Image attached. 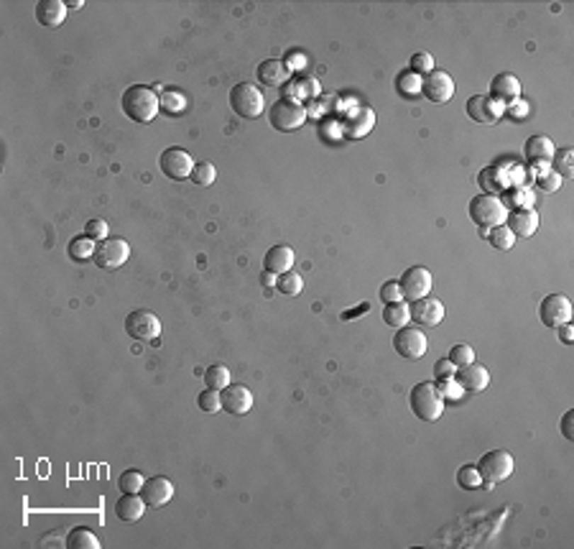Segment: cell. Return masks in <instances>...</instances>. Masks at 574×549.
Here are the masks:
<instances>
[{"label": "cell", "mask_w": 574, "mask_h": 549, "mask_svg": "<svg viewBox=\"0 0 574 549\" xmlns=\"http://www.w3.org/2000/svg\"><path fill=\"white\" fill-rule=\"evenodd\" d=\"M161 110V97L146 84H133L123 92V113L133 123H151Z\"/></svg>", "instance_id": "6da1fadb"}, {"label": "cell", "mask_w": 574, "mask_h": 549, "mask_svg": "<svg viewBox=\"0 0 574 549\" xmlns=\"http://www.w3.org/2000/svg\"><path fill=\"white\" fill-rule=\"evenodd\" d=\"M408 406L416 414V419L421 421H437L444 414V399L439 396V391L432 381L416 383L411 394H408Z\"/></svg>", "instance_id": "7a4b0ae2"}, {"label": "cell", "mask_w": 574, "mask_h": 549, "mask_svg": "<svg viewBox=\"0 0 574 549\" xmlns=\"http://www.w3.org/2000/svg\"><path fill=\"white\" fill-rule=\"evenodd\" d=\"M480 478H483V488H493V485L503 483L513 475L516 470V460L513 455L505 453V450H493V453H485L478 462Z\"/></svg>", "instance_id": "3957f363"}, {"label": "cell", "mask_w": 574, "mask_h": 549, "mask_svg": "<svg viewBox=\"0 0 574 549\" xmlns=\"http://www.w3.org/2000/svg\"><path fill=\"white\" fill-rule=\"evenodd\" d=\"M268 121L278 133H291L306 123V108L293 97H281L268 108Z\"/></svg>", "instance_id": "277c9868"}, {"label": "cell", "mask_w": 574, "mask_h": 549, "mask_svg": "<svg viewBox=\"0 0 574 549\" xmlns=\"http://www.w3.org/2000/svg\"><path fill=\"white\" fill-rule=\"evenodd\" d=\"M505 215H508V207L500 197L495 194H478V197L470 202V217L472 223L480 225V228H495V225L505 223Z\"/></svg>", "instance_id": "5b68a950"}, {"label": "cell", "mask_w": 574, "mask_h": 549, "mask_svg": "<svg viewBox=\"0 0 574 549\" xmlns=\"http://www.w3.org/2000/svg\"><path fill=\"white\" fill-rule=\"evenodd\" d=\"M230 105H232V110H235L240 118H248V121L258 118V115L266 110L263 92L250 82H240L230 89Z\"/></svg>", "instance_id": "8992f818"}, {"label": "cell", "mask_w": 574, "mask_h": 549, "mask_svg": "<svg viewBox=\"0 0 574 549\" xmlns=\"http://www.w3.org/2000/svg\"><path fill=\"white\" fill-rule=\"evenodd\" d=\"M128 258H130V245L125 240H120V238H105V240H100L95 248V255H92L95 266L102 268V271H115Z\"/></svg>", "instance_id": "52a82bcc"}, {"label": "cell", "mask_w": 574, "mask_h": 549, "mask_svg": "<svg viewBox=\"0 0 574 549\" xmlns=\"http://www.w3.org/2000/svg\"><path fill=\"white\" fill-rule=\"evenodd\" d=\"M393 348H395V353H398L401 357H406V360H419V357L427 355L429 340H427V335H424V330L406 325V327H398V330H395Z\"/></svg>", "instance_id": "ba28073f"}, {"label": "cell", "mask_w": 574, "mask_h": 549, "mask_svg": "<svg viewBox=\"0 0 574 549\" xmlns=\"http://www.w3.org/2000/svg\"><path fill=\"white\" fill-rule=\"evenodd\" d=\"M572 314H574L572 301L564 294H548L539 304V317H541V322L546 327L567 325V322H572Z\"/></svg>", "instance_id": "9c48e42d"}, {"label": "cell", "mask_w": 574, "mask_h": 549, "mask_svg": "<svg viewBox=\"0 0 574 549\" xmlns=\"http://www.w3.org/2000/svg\"><path fill=\"white\" fill-rule=\"evenodd\" d=\"M432 284H434V276L429 268L424 266H411L406 274L401 276L398 287L403 292V299L408 301H416V299H424L432 294Z\"/></svg>", "instance_id": "30bf717a"}, {"label": "cell", "mask_w": 574, "mask_h": 549, "mask_svg": "<svg viewBox=\"0 0 574 549\" xmlns=\"http://www.w3.org/2000/svg\"><path fill=\"white\" fill-rule=\"evenodd\" d=\"M159 166H161V172H164L169 179H174V182H184V179L191 177L194 159H191V153L184 151V148L171 146V148H166V151L161 153Z\"/></svg>", "instance_id": "8fae6325"}, {"label": "cell", "mask_w": 574, "mask_h": 549, "mask_svg": "<svg viewBox=\"0 0 574 549\" xmlns=\"http://www.w3.org/2000/svg\"><path fill=\"white\" fill-rule=\"evenodd\" d=\"M125 332L133 340H156L161 335V319L151 309H135L125 317Z\"/></svg>", "instance_id": "7c38bea8"}, {"label": "cell", "mask_w": 574, "mask_h": 549, "mask_svg": "<svg viewBox=\"0 0 574 549\" xmlns=\"http://www.w3.org/2000/svg\"><path fill=\"white\" fill-rule=\"evenodd\" d=\"M421 95L432 102H446L454 95V79L449 72L432 70L429 74L421 77Z\"/></svg>", "instance_id": "4fadbf2b"}, {"label": "cell", "mask_w": 574, "mask_h": 549, "mask_svg": "<svg viewBox=\"0 0 574 549\" xmlns=\"http://www.w3.org/2000/svg\"><path fill=\"white\" fill-rule=\"evenodd\" d=\"M220 399H223V411H227V414L232 416L248 414L250 409H253V391H250L248 386H242V383H230V386H225V389L220 391Z\"/></svg>", "instance_id": "5bb4252c"}, {"label": "cell", "mask_w": 574, "mask_h": 549, "mask_svg": "<svg viewBox=\"0 0 574 549\" xmlns=\"http://www.w3.org/2000/svg\"><path fill=\"white\" fill-rule=\"evenodd\" d=\"M454 381L462 386V391H467V394H480V391L488 389V383H490V373H488V368L480 363H467L462 365V368L454 370Z\"/></svg>", "instance_id": "9a60e30c"}, {"label": "cell", "mask_w": 574, "mask_h": 549, "mask_svg": "<svg viewBox=\"0 0 574 549\" xmlns=\"http://www.w3.org/2000/svg\"><path fill=\"white\" fill-rule=\"evenodd\" d=\"M490 100H495L497 105H513L516 100H521V82L518 77H513L510 72H500L493 77L490 82Z\"/></svg>", "instance_id": "2e32d148"}, {"label": "cell", "mask_w": 574, "mask_h": 549, "mask_svg": "<svg viewBox=\"0 0 574 549\" xmlns=\"http://www.w3.org/2000/svg\"><path fill=\"white\" fill-rule=\"evenodd\" d=\"M140 498L146 501V506L151 509H161L174 498V483L164 475H156V478H146L143 488H140Z\"/></svg>", "instance_id": "e0dca14e"}, {"label": "cell", "mask_w": 574, "mask_h": 549, "mask_svg": "<svg viewBox=\"0 0 574 549\" xmlns=\"http://www.w3.org/2000/svg\"><path fill=\"white\" fill-rule=\"evenodd\" d=\"M408 309H411V319L424 327H437L444 319V304L439 299H434V296H424V299L411 301Z\"/></svg>", "instance_id": "ac0fdd59"}, {"label": "cell", "mask_w": 574, "mask_h": 549, "mask_svg": "<svg viewBox=\"0 0 574 549\" xmlns=\"http://www.w3.org/2000/svg\"><path fill=\"white\" fill-rule=\"evenodd\" d=\"M467 115H470L475 123L493 126V123H497V118L503 115V105H497V102L490 100L488 95H475L467 100Z\"/></svg>", "instance_id": "d6986e66"}, {"label": "cell", "mask_w": 574, "mask_h": 549, "mask_svg": "<svg viewBox=\"0 0 574 549\" xmlns=\"http://www.w3.org/2000/svg\"><path fill=\"white\" fill-rule=\"evenodd\" d=\"M505 225L516 238H531L539 230V212L531 207H518L505 215Z\"/></svg>", "instance_id": "ffe728a7"}, {"label": "cell", "mask_w": 574, "mask_h": 549, "mask_svg": "<svg viewBox=\"0 0 574 549\" xmlns=\"http://www.w3.org/2000/svg\"><path fill=\"white\" fill-rule=\"evenodd\" d=\"M554 151H556L554 140L548 138V135H544V133L531 135V138L526 140V146H523V153H526V159H529L531 166H534V164H541V166L551 164V156H554Z\"/></svg>", "instance_id": "44dd1931"}, {"label": "cell", "mask_w": 574, "mask_h": 549, "mask_svg": "<svg viewBox=\"0 0 574 549\" xmlns=\"http://www.w3.org/2000/svg\"><path fill=\"white\" fill-rule=\"evenodd\" d=\"M67 11L69 6L62 3V0H38L36 3V21L44 28H59L67 18Z\"/></svg>", "instance_id": "7402d4cb"}, {"label": "cell", "mask_w": 574, "mask_h": 549, "mask_svg": "<svg viewBox=\"0 0 574 549\" xmlns=\"http://www.w3.org/2000/svg\"><path fill=\"white\" fill-rule=\"evenodd\" d=\"M146 514V501L138 496V493H123L115 504V516L120 518L123 523H133L140 521Z\"/></svg>", "instance_id": "603a6c76"}, {"label": "cell", "mask_w": 574, "mask_h": 549, "mask_svg": "<svg viewBox=\"0 0 574 549\" xmlns=\"http://www.w3.org/2000/svg\"><path fill=\"white\" fill-rule=\"evenodd\" d=\"M373 126H376V113L370 108H357L352 110V115L347 118V123H344V135L347 138H365V135L373 131Z\"/></svg>", "instance_id": "cb8c5ba5"}, {"label": "cell", "mask_w": 574, "mask_h": 549, "mask_svg": "<svg viewBox=\"0 0 574 549\" xmlns=\"http://www.w3.org/2000/svg\"><path fill=\"white\" fill-rule=\"evenodd\" d=\"M258 79H261L263 84H268V87H281V84L286 82L288 77H291V72H288V67L283 62H278V59H266V62L258 64Z\"/></svg>", "instance_id": "d4e9b609"}, {"label": "cell", "mask_w": 574, "mask_h": 549, "mask_svg": "<svg viewBox=\"0 0 574 549\" xmlns=\"http://www.w3.org/2000/svg\"><path fill=\"white\" fill-rule=\"evenodd\" d=\"M263 266H266V271H271V274L276 276L286 274L293 266V250L288 248V245H274V248H268L266 258H263Z\"/></svg>", "instance_id": "484cf974"}, {"label": "cell", "mask_w": 574, "mask_h": 549, "mask_svg": "<svg viewBox=\"0 0 574 549\" xmlns=\"http://www.w3.org/2000/svg\"><path fill=\"white\" fill-rule=\"evenodd\" d=\"M95 248H97V243L92 240V238H87L82 233V235H77V238H72L69 240V245H67V253H69V258L72 261H77V263H84V261H89L92 255H95Z\"/></svg>", "instance_id": "4316f807"}, {"label": "cell", "mask_w": 574, "mask_h": 549, "mask_svg": "<svg viewBox=\"0 0 574 549\" xmlns=\"http://www.w3.org/2000/svg\"><path fill=\"white\" fill-rule=\"evenodd\" d=\"M383 322L388 327H406L408 322H411V309H408L406 301H390V304H386V309H383Z\"/></svg>", "instance_id": "83f0119b"}, {"label": "cell", "mask_w": 574, "mask_h": 549, "mask_svg": "<svg viewBox=\"0 0 574 549\" xmlns=\"http://www.w3.org/2000/svg\"><path fill=\"white\" fill-rule=\"evenodd\" d=\"M100 539L95 536V531L84 529V526H74L67 534V549H100Z\"/></svg>", "instance_id": "f1b7e54d"}, {"label": "cell", "mask_w": 574, "mask_h": 549, "mask_svg": "<svg viewBox=\"0 0 574 549\" xmlns=\"http://www.w3.org/2000/svg\"><path fill=\"white\" fill-rule=\"evenodd\" d=\"M395 89H398L406 100L421 95V74H416V72H411V70L401 72V74L395 77Z\"/></svg>", "instance_id": "f546056e"}, {"label": "cell", "mask_w": 574, "mask_h": 549, "mask_svg": "<svg viewBox=\"0 0 574 549\" xmlns=\"http://www.w3.org/2000/svg\"><path fill=\"white\" fill-rule=\"evenodd\" d=\"M485 240L497 250H510L513 248V243H516V235H513L508 225L503 223V225H495V228L488 230V238H485Z\"/></svg>", "instance_id": "4dcf8cb0"}, {"label": "cell", "mask_w": 574, "mask_h": 549, "mask_svg": "<svg viewBox=\"0 0 574 549\" xmlns=\"http://www.w3.org/2000/svg\"><path fill=\"white\" fill-rule=\"evenodd\" d=\"M551 164H554V172L561 179L574 177V148H556L554 156H551Z\"/></svg>", "instance_id": "1f68e13d"}, {"label": "cell", "mask_w": 574, "mask_h": 549, "mask_svg": "<svg viewBox=\"0 0 574 549\" xmlns=\"http://www.w3.org/2000/svg\"><path fill=\"white\" fill-rule=\"evenodd\" d=\"M276 289H278L283 296H299L301 289H304V279H301L296 271H286L276 279Z\"/></svg>", "instance_id": "d6a6232c"}, {"label": "cell", "mask_w": 574, "mask_h": 549, "mask_svg": "<svg viewBox=\"0 0 574 549\" xmlns=\"http://www.w3.org/2000/svg\"><path fill=\"white\" fill-rule=\"evenodd\" d=\"M204 383H207V389H217L223 391L225 386H230V370L227 365H210V368L204 370Z\"/></svg>", "instance_id": "836d02e7"}, {"label": "cell", "mask_w": 574, "mask_h": 549, "mask_svg": "<svg viewBox=\"0 0 574 549\" xmlns=\"http://www.w3.org/2000/svg\"><path fill=\"white\" fill-rule=\"evenodd\" d=\"M191 182L197 187H210V184H215V179H217V169H215V164L212 161H199V164H194V169H191Z\"/></svg>", "instance_id": "e575fe53"}, {"label": "cell", "mask_w": 574, "mask_h": 549, "mask_svg": "<svg viewBox=\"0 0 574 549\" xmlns=\"http://www.w3.org/2000/svg\"><path fill=\"white\" fill-rule=\"evenodd\" d=\"M457 483H459V488H465V491H475V488H483V478H480L478 465H462V467H459Z\"/></svg>", "instance_id": "d590c367"}, {"label": "cell", "mask_w": 574, "mask_h": 549, "mask_svg": "<svg viewBox=\"0 0 574 549\" xmlns=\"http://www.w3.org/2000/svg\"><path fill=\"white\" fill-rule=\"evenodd\" d=\"M161 108H164L166 113L179 115L181 110L186 108V97L181 95L179 89H166L164 95H161Z\"/></svg>", "instance_id": "8d00e7d4"}, {"label": "cell", "mask_w": 574, "mask_h": 549, "mask_svg": "<svg viewBox=\"0 0 574 549\" xmlns=\"http://www.w3.org/2000/svg\"><path fill=\"white\" fill-rule=\"evenodd\" d=\"M197 404H199V409H202V411H207V414H217V411L223 409L220 391H217V389H204L202 394H199Z\"/></svg>", "instance_id": "74e56055"}, {"label": "cell", "mask_w": 574, "mask_h": 549, "mask_svg": "<svg viewBox=\"0 0 574 549\" xmlns=\"http://www.w3.org/2000/svg\"><path fill=\"white\" fill-rule=\"evenodd\" d=\"M143 483H146V478H143L138 470H125L120 475V480H118V485H120L123 493H140Z\"/></svg>", "instance_id": "f35d334b"}, {"label": "cell", "mask_w": 574, "mask_h": 549, "mask_svg": "<svg viewBox=\"0 0 574 549\" xmlns=\"http://www.w3.org/2000/svg\"><path fill=\"white\" fill-rule=\"evenodd\" d=\"M536 184H539V189L554 194V192L561 187V177L554 172V169H544V172L536 174Z\"/></svg>", "instance_id": "ab89813d"}, {"label": "cell", "mask_w": 574, "mask_h": 549, "mask_svg": "<svg viewBox=\"0 0 574 549\" xmlns=\"http://www.w3.org/2000/svg\"><path fill=\"white\" fill-rule=\"evenodd\" d=\"M480 187H483L488 194H497V192L503 189V179H500V174H497L495 169H483V172H480Z\"/></svg>", "instance_id": "60d3db41"}, {"label": "cell", "mask_w": 574, "mask_h": 549, "mask_svg": "<svg viewBox=\"0 0 574 549\" xmlns=\"http://www.w3.org/2000/svg\"><path fill=\"white\" fill-rule=\"evenodd\" d=\"M408 70L416 72V74H429V72L434 70V59L429 51H416L414 57H411V62H408Z\"/></svg>", "instance_id": "b9f144b4"}, {"label": "cell", "mask_w": 574, "mask_h": 549, "mask_svg": "<svg viewBox=\"0 0 574 549\" xmlns=\"http://www.w3.org/2000/svg\"><path fill=\"white\" fill-rule=\"evenodd\" d=\"M446 357H449L457 368H462V365H467V363H472V360H475V350H472L470 345H452V350L446 353Z\"/></svg>", "instance_id": "7bdbcfd3"}, {"label": "cell", "mask_w": 574, "mask_h": 549, "mask_svg": "<svg viewBox=\"0 0 574 549\" xmlns=\"http://www.w3.org/2000/svg\"><path fill=\"white\" fill-rule=\"evenodd\" d=\"M434 386H437L441 399H459V396H462V386L454 381V376L452 378H437Z\"/></svg>", "instance_id": "ee69618b"}, {"label": "cell", "mask_w": 574, "mask_h": 549, "mask_svg": "<svg viewBox=\"0 0 574 549\" xmlns=\"http://www.w3.org/2000/svg\"><path fill=\"white\" fill-rule=\"evenodd\" d=\"M293 92H296L299 97H317L319 95V82L314 79V77L304 74V77H299V82H296Z\"/></svg>", "instance_id": "f6af8a7d"}, {"label": "cell", "mask_w": 574, "mask_h": 549, "mask_svg": "<svg viewBox=\"0 0 574 549\" xmlns=\"http://www.w3.org/2000/svg\"><path fill=\"white\" fill-rule=\"evenodd\" d=\"M108 233H110V228H108V223L105 220H89L87 225H84V235L87 238H92V240H105L108 238Z\"/></svg>", "instance_id": "bcb514c9"}, {"label": "cell", "mask_w": 574, "mask_h": 549, "mask_svg": "<svg viewBox=\"0 0 574 549\" xmlns=\"http://www.w3.org/2000/svg\"><path fill=\"white\" fill-rule=\"evenodd\" d=\"M381 299L386 301V304H390V301H403V292L401 287H398V281H386V284H383Z\"/></svg>", "instance_id": "7dc6e473"}, {"label": "cell", "mask_w": 574, "mask_h": 549, "mask_svg": "<svg viewBox=\"0 0 574 549\" xmlns=\"http://www.w3.org/2000/svg\"><path fill=\"white\" fill-rule=\"evenodd\" d=\"M454 370H457V365H454L449 357H441V360L434 363V378H452Z\"/></svg>", "instance_id": "c3c4849f"}, {"label": "cell", "mask_w": 574, "mask_h": 549, "mask_svg": "<svg viewBox=\"0 0 574 549\" xmlns=\"http://www.w3.org/2000/svg\"><path fill=\"white\" fill-rule=\"evenodd\" d=\"M572 421H574V409H569L567 414L561 416V434H564V440H569V442L574 440V429H572Z\"/></svg>", "instance_id": "681fc988"}, {"label": "cell", "mask_w": 574, "mask_h": 549, "mask_svg": "<svg viewBox=\"0 0 574 549\" xmlns=\"http://www.w3.org/2000/svg\"><path fill=\"white\" fill-rule=\"evenodd\" d=\"M559 330V340L564 345H572L574 343V330H572V322H567V325H559L556 327Z\"/></svg>", "instance_id": "f907efd6"}, {"label": "cell", "mask_w": 574, "mask_h": 549, "mask_svg": "<svg viewBox=\"0 0 574 549\" xmlns=\"http://www.w3.org/2000/svg\"><path fill=\"white\" fill-rule=\"evenodd\" d=\"M508 115H510V118H513V115H516V121H523V118H526V115H529V105H526V102H521V100H518L516 110H510V108H508Z\"/></svg>", "instance_id": "816d5d0a"}, {"label": "cell", "mask_w": 574, "mask_h": 549, "mask_svg": "<svg viewBox=\"0 0 574 549\" xmlns=\"http://www.w3.org/2000/svg\"><path fill=\"white\" fill-rule=\"evenodd\" d=\"M368 309H370V304H360L355 312H350V309H347V312H342V319H357V314L368 312Z\"/></svg>", "instance_id": "f5cc1de1"}, {"label": "cell", "mask_w": 574, "mask_h": 549, "mask_svg": "<svg viewBox=\"0 0 574 549\" xmlns=\"http://www.w3.org/2000/svg\"><path fill=\"white\" fill-rule=\"evenodd\" d=\"M274 276H276V274H271V271H263V279H261V281H263V287H274V284H276Z\"/></svg>", "instance_id": "db71d44e"}]
</instances>
